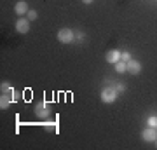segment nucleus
<instances>
[{
  "label": "nucleus",
  "instance_id": "nucleus-1",
  "mask_svg": "<svg viewBox=\"0 0 157 150\" xmlns=\"http://www.w3.org/2000/svg\"><path fill=\"white\" fill-rule=\"evenodd\" d=\"M117 96H119V91L115 87H105L101 91V101L103 103H113L117 100Z\"/></svg>",
  "mask_w": 157,
  "mask_h": 150
},
{
  "label": "nucleus",
  "instance_id": "nucleus-2",
  "mask_svg": "<svg viewBox=\"0 0 157 150\" xmlns=\"http://www.w3.org/2000/svg\"><path fill=\"white\" fill-rule=\"evenodd\" d=\"M58 40L61 44H72L73 40H75V33H73L70 28H61L58 32Z\"/></svg>",
  "mask_w": 157,
  "mask_h": 150
},
{
  "label": "nucleus",
  "instance_id": "nucleus-3",
  "mask_svg": "<svg viewBox=\"0 0 157 150\" xmlns=\"http://www.w3.org/2000/svg\"><path fill=\"white\" fill-rule=\"evenodd\" d=\"M35 113H37V117H39V119L45 121V119L51 115V106H49V103H45V101H40V103H37V106H35Z\"/></svg>",
  "mask_w": 157,
  "mask_h": 150
},
{
  "label": "nucleus",
  "instance_id": "nucleus-4",
  "mask_svg": "<svg viewBox=\"0 0 157 150\" xmlns=\"http://www.w3.org/2000/svg\"><path fill=\"white\" fill-rule=\"evenodd\" d=\"M16 32L17 33H28L30 32V19L28 17H17L16 21Z\"/></svg>",
  "mask_w": 157,
  "mask_h": 150
},
{
  "label": "nucleus",
  "instance_id": "nucleus-5",
  "mask_svg": "<svg viewBox=\"0 0 157 150\" xmlns=\"http://www.w3.org/2000/svg\"><path fill=\"white\" fill-rule=\"evenodd\" d=\"M121 51H117V49H110L105 54V60H107V63H110V65H115L117 61H121Z\"/></svg>",
  "mask_w": 157,
  "mask_h": 150
},
{
  "label": "nucleus",
  "instance_id": "nucleus-6",
  "mask_svg": "<svg viewBox=\"0 0 157 150\" xmlns=\"http://www.w3.org/2000/svg\"><path fill=\"white\" fill-rule=\"evenodd\" d=\"M141 138L145 140V141H155L157 140V129L155 128H148L143 129V133H141Z\"/></svg>",
  "mask_w": 157,
  "mask_h": 150
},
{
  "label": "nucleus",
  "instance_id": "nucleus-7",
  "mask_svg": "<svg viewBox=\"0 0 157 150\" xmlns=\"http://www.w3.org/2000/svg\"><path fill=\"white\" fill-rule=\"evenodd\" d=\"M12 94H14V91H12V93H2V98H0V108H2V110H6L7 106L16 100V98H12Z\"/></svg>",
  "mask_w": 157,
  "mask_h": 150
},
{
  "label": "nucleus",
  "instance_id": "nucleus-8",
  "mask_svg": "<svg viewBox=\"0 0 157 150\" xmlns=\"http://www.w3.org/2000/svg\"><path fill=\"white\" fill-rule=\"evenodd\" d=\"M128 72L131 75H138L141 72V63L136 61V60H129L128 61Z\"/></svg>",
  "mask_w": 157,
  "mask_h": 150
},
{
  "label": "nucleus",
  "instance_id": "nucleus-9",
  "mask_svg": "<svg viewBox=\"0 0 157 150\" xmlns=\"http://www.w3.org/2000/svg\"><path fill=\"white\" fill-rule=\"evenodd\" d=\"M30 9H28V4H26V2H17L16 6H14V12H16L17 16H23V14H26V12H28Z\"/></svg>",
  "mask_w": 157,
  "mask_h": 150
},
{
  "label": "nucleus",
  "instance_id": "nucleus-10",
  "mask_svg": "<svg viewBox=\"0 0 157 150\" xmlns=\"http://www.w3.org/2000/svg\"><path fill=\"white\" fill-rule=\"evenodd\" d=\"M115 70H117V73H124V72H128V63L126 61H117L115 63Z\"/></svg>",
  "mask_w": 157,
  "mask_h": 150
},
{
  "label": "nucleus",
  "instance_id": "nucleus-11",
  "mask_svg": "<svg viewBox=\"0 0 157 150\" xmlns=\"http://www.w3.org/2000/svg\"><path fill=\"white\" fill-rule=\"evenodd\" d=\"M47 131H51V133H56L58 131V128H56V122H45V126H44Z\"/></svg>",
  "mask_w": 157,
  "mask_h": 150
},
{
  "label": "nucleus",
  "instance_id": "nucleus-12",
  "mask_svg": "<svg viewBox=\"0 0 157 150\" xmlns=\"http://www.w3.org/2000/svg\"><path fill=\"white\" fill-rule=\"evenodd\" d=\"M147 124H148L150 128H157V117L155 115H150V117H148V121H147Z\"/></svg>",
  "mask_w": 157,
  "mask_h": 150
},
{
  "label": "nucleus",
  "instance_id": "nucleus-13",
  "mask_svg": "<svg viewBox=\"0 0 157 150\" xmlns=\"http://www.w3.org/2000/svg\"><path fill=\"white\" fill-rule=\"evenodd\" d=\"M26 17H28L30 21H35V19L39 17V14H37V11H33V9H32V11L26 12Z\"/></svg>",
  "mask_w": 157,
  "mask_h": 150
},
{
  "label": "nucleus",
  "instance_id": "nucleus-14",
  "mask_svg": "<svg viewBox=\"0 0 157 150\" xmlns=\"http://www.w3.org/2000/svg\"><path fill=\"white\" fill-rule=\"evenodd\" d=\"M0 89H2V93H12V87H11V86H9L7 82H2Z\"/></svg>",
  "mask_w": 157,
  "mask_h": 150
},
{
  "label": "nucleus",
  "instance_id": "nucleus-15",
  "mask_svg": "<svg viewBox=\"0 0 157 150\" xmlns=\"http://www.w3.org/2000/svg\"><path fill=\"white\" fill-rule=\"evenodd\" d=\"M121 60H122V61H126V63H128L129 60H131V54H129V52H122V54H121Z\"/></svg>",
  "mask_w": 157,
  "mask_h": 150
},
{
  "label": "nucleus",
  "instance_id": "nucleus-16",
  "mask_svg": "<svg viewBox=\"0 0 157 150\" xmlns=\"http://www.w3.org/2000/svg\"><path fill=\"white\" fill-rule=\"evenodd\" d=\"M115 89H117L119 93H122V91H126V86H124V84H117V86H115Z\"/></svg>",
  "mask_w": 157,
  "mask_h": 150
},
{
  "label": "nucleus",
  "instance_id": "nucleus-17",
  "mask_svg": "<svg viewBox=\"0 0 157 150\" xmlns=\"http://www.w3.org/2000/svg\"><path fill=\"white\" fill-rule=\"evenodd\" d=\"M82 2H84L86 6H89V4H93V0H82Z\"/></svg>",
  "mask_w": 157,
  "mask_h": 150
},
{
  "label": "nucleus",
  "instance_id": "nucleus-18",
  "mask_svg": "<svg viewBox=\"0 0 157 150\" xmlns=\"http://www.w3.org/2000/svg\"><path fill=\"white\" fill-rule=\"evenodd\" d=\"M155 147H157V140H155Z\"/></svg>",
  "mask_w": 157,
  "mask_h": 150
}]
</instances>
